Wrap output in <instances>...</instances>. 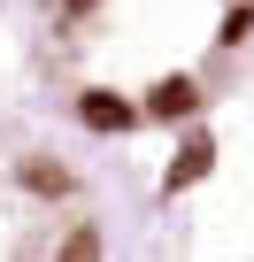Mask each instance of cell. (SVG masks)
Listing matches in <instances>:
<instances>
[{
  "instance_id": "1",
  "label": "cell",
  "mask_w": 254,
  "mask_h": 262,
  "mask_svg": "<svg viewBox=\"0 0 254 262\" xmlns=\"http://www.w3.org/2000/svg\"><path fill=\"white\" fill-rule=\"evenodd\" d=\"M200 170H208V147H185V162H177V170H170V185H193V178H200Z\"/></svg>"
}]
</instances>
